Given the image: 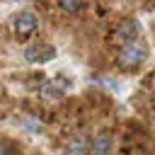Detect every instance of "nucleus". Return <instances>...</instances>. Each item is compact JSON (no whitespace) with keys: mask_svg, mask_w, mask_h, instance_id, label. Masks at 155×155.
<instances>
[{"mask_svg":"<svg viewBox=\"0 0 155 155\" xmlns=\"http://www.w3.org/2000/svg\"><path fill=\"white\" fill-rule=\"evenodd\" d=\"M145 61V48L140 46V44H126L124 48H121V53H119V63L124 65V68H136V65H140Z\"/></svg>","mask_w":155,"mask_h":155,"instance_id":"nucleus-1","label":"nucleus"},{"mask_svg":"<svg viewBox=\"0 0 155 155\" xmlns=\"http://www.w3.org/2000/svg\"><path fill=\"white\" fill-rule=\"evenodd\" d=\"M138 31H140V27H138V22L136 19H124L119 27H116V31H114V41L116 44H133L136 41V36H138Z\"/></svg>","mask_w":155,"mask_h":155,"instance_id":"nucleus-2","label":"nucleus"},{"mask_svg":"<svg viewBox=\"0 0 155 155\" xmlns=\"http://www.w3.org/2000/svg\"><path fill=\"white\" fill-rule=\"evenodd\" d=\"M24 58L29 63H48L51 58H56V48L48 44H34L24 51Z\"/></svg>","mask_w":155,"mask_h":155,"instance_id":"nucleus-3","label":"nucleus"},{"mask_svg":"<svg viewBox=\"0 0 155 155\" xmlns=\"http://www.w3.org/2000/svg\"><path fill=\"white\" fill-rule=\"evenodd\" d=\"M36 24H39V22H36V17H34L31 12H19V15L15 17V22H12L17 36H29V34H34Z\"/></svg>","mask_w":155,"mask_h":155,"instance_id":"nucleus-4","label":"nucleus"},{"mask_svg":"<svg viewBox=\"0 0 155 155\" xmlns=\"http://www.w3.org/2000/svg\"><path fill=\"white\" fill-rule=\"evenodd\" d=\"M109 150H111V136L109 133L94 136V140H92V155H109Z\"/></svg>","mask_w":155,"mask_h":155,"instance_id":"nucleus-5","label":"nucleus"},{"mask_svg":"<svg viewBox=\"0 0 155 155\" xmlns=\"http://www.w3.org/2000/svg\"><path fill=\"white\" fill-rule=\"evenodd\" d=\"M68 155H87V140L85 138H73L68 143Z\"/></svg>","mask_w":155,"mask_h":155,"instance_id":"nucleus-6","label":"nucleus"},{"mask_svg":"<svg viewBox=\"0 0 155 155\" xmlns=\"http://www.w3.org/2000/svg\"><path fill=\"white\" fill-rule=\"evenodd\" d=\"M58 5H61V10H65V12H78V10H82V0H58Z\"/></svg>","mask_w":155,"mask_h":155,"instance_id":"nucleus-7","label":"nucleus"},{"mask_svg":"<svg viewBox=\"0 0 155 155\" xmlns=\"http://www.w3.org/2000/svg\"><path fill=\"white\" fill-rule=\"evenodd\" d=\"M0 155H7V145L5 143H0Z\"/></svg>","mask_w":155,"mask_h":155,"instance_id":"nucleus-8","label":"nucleus"}]
</instances>
